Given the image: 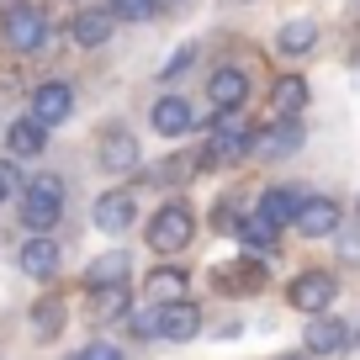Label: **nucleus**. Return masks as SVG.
<instances>
[{
    "mask_svg": "<svg viewBox=\"0 0 360 360\" xmlns=\"http://www.w3.org/2000/svg\"><path fill=\"white\" fill-rule=\"evenodd\" d=\"M0 32H6V43H11L16 53H37V48L48 43V16L37 11L32 0H22V6H11V11H6Z\"/></svg>",
    "mask_w": 360,
    "mask_h": 360,
    "instance_id": "20e7f679",
    "label": "nucleus"
},
{
    "mask_svg": "<svg viewBox=\"0 0 360 360\" xmlns=\"http://www.w3.org/2000/svg\"><path fill=\"white\" fill-rule=\"evenodd\" d=\"M16 202H22V228L27 233H53L58 217H64V180L53 175V169H43V175H32L16 191Z\"/></svg>",
    "mask_w": 360,
    "mask_h": 360,
    "instance_id": "f257e3e1",
    "label": "nucleus"
},
{
    "mask_svg": "<svg viewBox=\"0 0 360 360\" xmlns=\"http://www.w3.org/2000/svg\"><path fill=\"white\" fill-rule=\"evenodd\" d=\"M69 112H75V90H69L64 79H43V85L32 90V117H37L43 127L64 122Z\"/></svg>",
    "mask_w": 360,
    "mask_h": 360,
    "instance_id": "1a4fd4ad",
    "label": "nucleus"
},
{
    "mask_svg": "<svg viewBox=\"0 0 360 360\" xmlns=\"http://www.w3.org/2000/svg\"><path fill=\"white\" fill-rule=\"evenodd\" d=\"M297 202H302V196H297L292 186H270V191L259 196V207H255V212L265 217L270 228H292V217H297Z\"/></svg>",
    "mask_w": 360,
    "mask_h": 360,
    "instance_id": "6ab92c4d",
    "label": "nucleus"
},
{
    "mask_svg": "<svg viewBox=\"0 0 360 360\" xmlns=\"http://www.w3.org/2000/svg\"><path fill=\"white\" fill-rule=\"evenodd\" d=\"M292 148H302V122L297 117H276V127H259L249 138V154H259V159H281Z\"/></svg>",
    "mask_w": 360,
    "mask_h": 360,
    "instance_id": "0eeeda50",
    "label": "nucleus"
},
{
    "mask_svg": "<svg viewBox=\"0 0 360 360\" xmlns=\"http://www.w3.org/2000/svg\"><path fill=\"white\" fill-rule=\"evenodd\" d=\"M37 328H43V334H58V302H43V307H37Z\"/></svg>",
    "mask_w": 360,
    "mask_h": 360,
    "instance_id": "7c9ffc66",
    "label": "nucleus"
},
{
    "mask_svg": "<svg viewBox=\"0 0 360 360\" xmlns=\"http://www.w3.org/2000/svg\"><path fill=\"white\" fill-rule=\"evenodd\" d=\"M69 360H122V349L117 345H106V339H90L79 355H69Z\"/></svg>",
    "mask_w": 360,
    "mask_h": 360,
    "instance_id": "cd10ccee",
    "label": "nucleus"
},
{
    "mask_svg": "<svg viewBox=\"0 0 360 360\" xmlns=\"http://www.w3.org/2000/svg\"><path fill=\"white\" fill-rule=\"evenodd\" d=\"M292 228H297L302 238H328V233H339V202H334V196H302V202H297Z\"/></svg>",
    "mask_w": 360,
    "mask_h": 360,
    "instance_id": "423d86ee",
    "label": "nucleus"
},
{
    "mask_svg": "<svg viewBox=\"0 0 360 360\" xmlns=\"http://www.w3.org/2000/svg\"><path fill=\"white\" fill-rule=\"evenodd\" d=\"M339 255H345L349 265H360V217L345 228V233H339Z\"/></svg>",
    "mask_w": 360,
    "mask_h": 360,
    "instance_id": "c85d7f7f",
    "label": "nucleus"
},
{
    "mask_svg": "<svg viewBox=\"0 0 360 360\" xmlns=\"http://www.w3.org/2000/svg\"><path fill=\"white\" fill-rule=\"evenodd\" d=\"M143 297H148V307L186 302V297H191V276H186L180 265H154V270H148V281H143Z\"/></svg>",
    "mask_w": 360,
    "mask_h": 360,
    "instance_id": "6e6552de",
    "label": "nucleus"
},
{
    "mask_svg": "<svg viewBox=\"0 0 360 360\" xmlns=\"http://www.w3.org/2000/svg\"><path fill=\"white\" fill-rule=\"evenodd\" d=\"M58 255H64V249H58L48 233H32L22 244V270L32 276V281H53L58 276Z\"/></svg>",
    "mask_w": 360,
    "mask_h": 360,
    "instance_id": "f8f14e48",
    "label": "nucleus"
},
{
    "mask_svg": "<svg viewBox=\"0 0 360 360\" xmlns=\"http://www.w3.org/2000/svg\"><path fill=\"white\" fill-rule=\"evenodd\" d=\"M191 58H196V48H180V53H175V58H169V64H165V75H180V69L191 64Z\"/></svg>",
    "mask_w": 360,
    "mask_h": 360,
    "instance_id": "2f4dec72",
    "label": "nucleus"
},
{
    "mask_svg": "<svg viewBox=\"0 0 360 360\" xmlns=\"http://www.w3.org/2000/svg\"><path fill=\"white\" fill-rule=\"evenodd\" d=\"M127 313H133V292H127V281L96 286V302H90V318H96V323H122Z\"/></svg>",
    "mask_w": 360,
    "mask_h": 360,
    "instance_id": "a211bd4d",
    "label": "nucleus"
},
{
    "mask_svg": "<svg viewBox=\"0 0 360 360\" xmlns=\"http://www.w3.org/2000/svg\"><path fill=\"white\" fill-rule=\"evenodd\" d=\"M334 297H339V281L328 276V270H302V276L286 286V302H292L297 313H307V318L328 313V307H334Z\"/></svg>",
    "mask_w": 360,
    "mask_h": 360,
    "instance_id": "7ed1b4c3",
    "label": "nucleus"
},
{
    "mask_svg": "<svg viewBox=\"0 0 360 360\" xmlns=\"http://www.w3.org/2000/svg\"><path fill=\"white\" fill-rule=\"evenodd\" d=\"M127 265H133V255H127V249H112V255L90 259V270H85V286L96 292V286H117V281H127Z\"/></svg>",
    "mask_w": 360,
    "mask_h": 360,
    "instance_id": "4be33fe9",
    "label": "nucleus"
},
{
    "mask_svg": "<svg viewBox=\"0 0 360 360\" xmlns=\"http://www.w3.org/2000/svg\"><path fill=\"white\" fill-rule=\"evenodd\" d=\"M133 223H138L133 191H106L101 202H96V228H101V233H127Z\"/></svg>",
    "mask_w": 360,
    "mask_h": 360,
    "instance_id": "9d476101",
    "label": "nucleus"
},
{
    "mask_svg": "<svg viewBox=\"0 0 360 360\" xmlns=\"http://www.w3.org/2000/svg\"><path fill=\"white\" fill-rule=\"evenodd\" d=\"M101 165L112 169V175H133L138 169V138L122 133V127H112V133L101 138Z\"/></svg>",
    "mask_w": 360,
    "mask_h": 360,
    "instance_id": "dca6fc26",
    "label": "nucleus"
},
{
    "mask_svg": "<svg viewBox=\"0 0 360 360\" xmlns=\"http://www.w3.org/2000/svg\"><path fill=\"white\" fill-rule=\"evenodd\" d=\"M6 148H11V159H37V154L48 148V127L37 122L32 112H27V117H16V122H11V133H6Z\"/></svg>",
    "mask_w": 360,
    "mask_h": 360,
    "instance_id": "4468645a",
    "label": "nucleus"
},
{
    "mask_svg": "<svg viewBox=\"0 0 360 360\" xmlns=\"http://www.w3.org/2000/svg\"><path fill=\"white\" fill-rule=\"evenodd\" d=\"M307 349H313V355H339V349L349 345V323L345 318H334V313H318L313 323H307Z\"/></svg>",
    "mask_w": 360,
    "mask_h": 360,
    "instance_id": "ddd939ff",
    "label": "nucleus"
},
{
    "mask_svg": "<svg viewBox=\"0 0 360 360\" xmlns=\"http://www.w3.org/2000/svg\"><path fill=\"white\" fill-rule=\"evenodd\" d=\"M191 238H196V212L186 202H165L148 217V249L154 255H180Z\"/></svg>",
    "mask_w": 360,
    "mask_h": 360,
    "instance_id": "f03ea898",
    "label": "nucleus"
},
{
    "mask_svg": "<svg viewBox=\"0 0 360 360\" xmlns=\"http://www.w3.org/2000/svg\"><path fill=\"white\" fill-rule=\"evenodd\" d=\"M16 191H22V169H16L11 159H0V202H11Z\"/></svg>",
    "mask_w": 360,
    "mask_h": 360,
    "instance_id": "bb28decb",
    "label": "nucleus"
},
{
    "mask_svg": "<svg viewBox=\"0 0 360 360\" xmlns=\"http://www.w3.org/2000/svg\"><path fill=\"white\" fill-rule=\"evenodd\" d=\"M154 334L169 339V345H191L202 334V307L186 297V302H159L154 307Z\"/></svg>",
    "mask_w": 360,
    "mask_h": 360,
    "instance_id": "39448f33",
    "label": "nucleus"
},
{
    "mask_svg": "<svg viewBox=\"0 0 360 360\" xmlns=\"http://www.w3.org/2000/svg\"><path fill=\"white\" fill-rule=\"evenodd\" d=\"M207 101H212V112H238V106L249 101L244 69H217V75L207 79Z\"/></svg>",
    "mask_w": 360,
    "mask_h": 360,
    "instance_id": "9b49d317",
    "label": "nucleus"
},
{
    "mask_svg": "<svg viewBox=\"0 0 360 360\" xmlns=\"http://www.w3.org/2000/svg\"><path fill=\"white\" fill-rule=\"evenodd\" d=\"M196 169H202L196 154H175V159H165L159 169H148V180H154V186H180V180H191Z\"/></svg>",
    "mask_w": 360,
    "mask_h": 360,
    "instance_id": "393cba45",
    "label": "nucleus"
},
{
    "mask_svg": "<svg viewBox=\"0 0 360 360\" xmlns=\"http://www.w3.org/2000/svg\"><path fill=\"white\" fill-rule=\"evenodd\" d=\"M127 328H133L138 339H154V307H148V313H133V318H127Z\"/></svg>",
    "mask_w": 360,
    "mask_h": 360,
    "instance_id": "c756f323",
    "label": "nucleus"
},
{
    "mask_svg": "<svg viewBox=\"0 0 360 360\" xmlns=\"http://www.w3.org/2000/svg\"><path fill=\"white\" fill-rule=\"evenodd\" d=\"M212 281L223 286V292H259V286H265V270H259V259L249 255V259H238V265H223Z\"/></svg>",
    "mask_w": 360,
    "mask_h": 360,
    "instance_id": "412c9836",
    "label": "nucleus"
},
{
    "mask_svg": "<svg viewBox=\"0 0 360 360\" xmlns=\"http://www.w3.org/2000/svg\"><path fill=\"white\" fill-rule=\"evenodd\" d=\"M69 37H75L79 48H101V43H112V11H79L75 22H69Z\"/></svg>",
    "mask_w": 360,
    "mask_h": 360,
    "instance_id": "aec40b11",
    "label": "nucleus"
},
{
    "mask_svg": "<svg viewBox=\"0 0 360 360\" xmlns=\"http://www.w3.org/2000/svg\"><path fill=\"white\" fill-rule=\"evenodd\" d=\"M154 6H159V0H112L106 11H112V22H148Z\"/></svg>",
    "mask_w": 360,
    "mask_h": 360,
    "instance_id": "a878e982",
    "label": "nucleus"
},
{
    "mask_svg": "<svg viewBox=\"0 0 360 360\" xmlns=\"http://www.w3.org/2000/svg\"><path fill=\"white\" fill-rule=\"evenodd\" d=\"M307 106V85L297 75H286V79H276V90H270V112L276 117H297Z\"/></svg>",
    "mask_w": 360,
    "mask_h": 360,
    "instance_id": "5701e85b",
    "label": "nucleus"
},
{
    "mask_svg": "<svg viewBox=\"0 0 360 360\" xmlns=\"http://www.w3.org/2000/svg\"><path fill=\"white\" fill-rule=\"evenodd\" d=\"M313 43H318V27L313 22H286L281 32H276V48H281L286 58H302Z\"/></svg>",
    "mask_w": 360,
    "mask_h": 360,
    "instance_id": "b1692460",
    "label": "nucleus"
},
{
    "mask_svg": "<svg viewBox=\"0 0 360 360\" xmlns=\"http://www.w3.org/2000/svg\"><path fill=\"white\" fill-rule=\"evenodd\" d=\"M148 122H154L159 138H180V133H191V106L180 101V96H159L154 112H148Z\"/></svg>",
    "mask_w": 360,
    "mask_h": 360,
    "instance_id": "f3484780",
    "label": "nucleus"
},
{
    "mask_svg": "<svg viewBox=\"0 0 360 360\" xmlns=\"http://www.w3.org/2000/svg\"><path fill=\"white\" fill-rule=\"evenodd\" d=\"M233 238H238V244H244L249 255L259 259V255H276V238H281V228H270L259 212H244V217L233 223Z\"/></svg>",
    "mask_w": 360,
    "mask_h": 360,
    "instance_id": "2eb2a0df",
    "label": "nucleus"
}]
</instances>
